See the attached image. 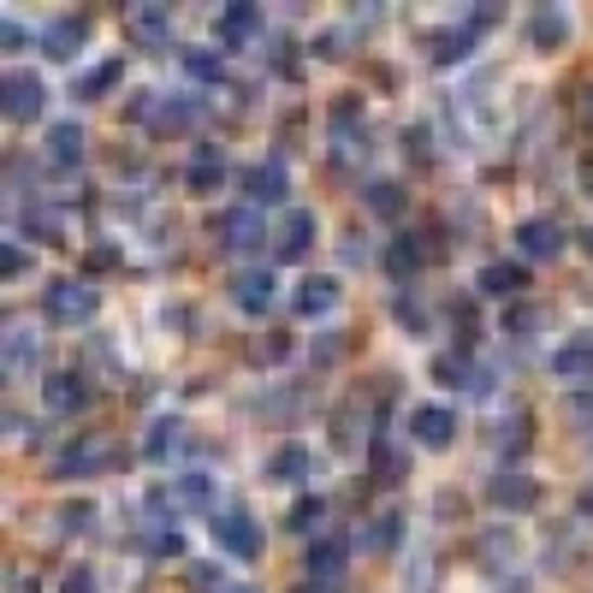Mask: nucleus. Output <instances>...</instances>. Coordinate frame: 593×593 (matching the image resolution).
<instances>
[{
	"instance_id": "nucleus-29",
	"label": "nucleus",
	"mask_w": 593,
	"mask_h": 593,
	"mask_svg": "<svg viewBox=\"0 0 593 593\" xmlns=\"http://www.w3.org/2000/svg\"><path fill=\"white\" fill-rule=\"evenodd\" d=\"M184 66H191L196 72V78H220V54H208V48H191V54H184Z\"/></svg>"
},
{
	"instance_id": "nucleus-14",
	"label": "nucleus",
	"mask_w": 593,
	"mask_h": 593,
	"mask_svg": "<svg viewBox=\"0 0 593 593\" xmlns=\"http://www.w3.org/2000/svg\"><path fill=\"white\" fill-rule=\"evenodd\" d=\"M48 155H54L60 167L83 160V131H78V119H66V125H54V131H48Z\"/></svg>"
},
{
	"instance_id": "nucleus-9",
	"label": "nucleus",
	"mask_w": 593,
	"mask_h": 593,
	"mask_svg": "<svg viewBox=\"0 0 593 593\" xmlns=\"http://www.w3.org/2000/svg\"><path fill=\"white\" fill-rule=\"evenodd\" d=\"M125 30H131L143 48H155V42H167V36H172V12L167 7H137L131 18H125Z\"/></svg>"
},
{
	"instance_id": "nucleus-18",
	"label": "nucleus",
	"mask_w": 593,
	"mask_h": 593,
	"mask_svg": "<svg viewBox=\"0 0 593 593\" xmlns=\"http://www.w3.org/2000/svg\"><path fill=\"white\" fill-rule=\"evenodd\" d=\"M42 42H48V54H60V60H66V54H72V42H83V18H78V12L54 18V24H48V36H42Z\"/></svg>"
},
{
	"instance_id": "nucleus-4",
	"label": "nucleus",
	"mask_w": 593,
	"mask_h": 593,
	"mask_svg": "<svg viewBox=\"0 0 593 593\" xmlns=\"http://www.w3.org/2000/svg\"><path fill=\"white\" fill-rule=\"evenodd\" d=\"M214 237H220L225 249H249L261 237V214L256 208H232V214H220L214 220Z\"/></svg>"
},
{
	"instance_id": "nucleus-37",
	"label": "nucleus",
	"mask_w": 593,
	"mask_h": 593,
	"mask_svg": "<svg viewBox=\"0 0 593 593\" xmlns=\"http://www.w3.org/2000/svg\"><path fill=\"white\" fill-rule=\"evenodd\" d=\"M66 593H95V582H90V570H78V576H72V582H66Z\"/></svg>"
},
{
	"instance_id": "nucleus-33",
	"label": "nucleus",
	"mask_w": 593,
	"mask_h": 593,
	"mask_svg": "<svg viewBox=\"0 0 593 593\" xmlns=\"http://www.w3.org/2000/svg\"><path fill=\"white\" fill-rule=\"evenodd\" d=\"M172 439H179V427H172V422H160L155 434H149V457H167V451H172Z\"/></svg>"
},
{
	"instance_id": "nucleus-23",
	"label": "nucleus",
	"mask_w": 593,
	"mask_h": 593,
	"mask_svg": "<svg viewBox=\"0 0 593 593\" xmlns=\"http://www.w3.org/2000/svg\"><path fill=\"white\" fill-rule=\"evenodd\" d=\"M249 30H256V7H225V18H220V42H244Z\"/></svg>"
},
{
	"instance_id": "nucleus-41",
	"label": "nucleus",
	"mask_w": 593,
	"mask_h": 593,
	"mask_svg": "<svg viewBox=\"0 0 593 593\" xmlns=\"http://www.w3.org/2000/svg\"><path fill=\"white\" fill-rule=\"evenodd\" d=\"M297 593H314V588H297ZM321 593H333V588H321Z\"/></svg>"
},
{
	"instance_id": "nucleus-35",
	"label": "nucleus",
	"mask_w": 593,
	"mask_h": 593,
	"mask_svg": "<svg viewBox=\"0 0 593 593\" xmlns=\"http://www.w3.org/2000/svg\"><path fill=\"white\" fill-rule=\"evenodd\" d=\"M256 357H261V362H280V357H285V338H261Z\"/></svg>"
},
{
	"instance_id": "nucleus-25",
	"label": "nucleus",
	"mask_w": 593,
	"mask_h": 593,
	"mask_svg": "<svg viewBox=\"0 0 593 593\" xmlns=\"http://www.w3.org/2000/svg\"><path fill=\"white\" fill-rule=\"evenodd\" d=\"M24 362H36V338H24L18 326H12V338H7V374L12 381L24 374Z\"/></svg>"
},
{
	"instance_id": "nucleus-20",
	"label": "nucleus",
	"mask_w": 593,
	"mask_h": 593,
	"mask_svg": "<svg viewBox=\"0 0 593 593\" xmlns=\"http://www.w3.org/2000/svg\"><path fill=\"white\" fill-rule=\"evenodd\" d=\"M516 285H523V268H511V261H493V268H481V292H487V297H511Z\"/></svg>"
},
{
	"instance_id": "nucleus-10",
	"label": "nucleus",
	"mask_w": 593,
	"mask_h": 593,
	"mask_svg": "<svg viewBox=\"0 0 593 593\" xmlns=\"http://www.w3.org/2000/svg\"><path fill=\"white\" fill-rule=\"evenodd\" d=\"M516 244H523L528 256H558L564 232H558V220H523L516 225Z\"/></svg>"
},
{
	"instance_id": "nucleus-2",
	"label": "nucleus",
	"mask_w": 593,
	"mask_h": 593,
	"mask_svg": "<svg viewBox=\"0 0 593 593\" xmlns=\"http://www.w3.org/2000/svg\"><path fill=\"white\" fill-rule=\"evenodd\" d=\"M48 314H54V321H90V314H95V292L83 280L48 285Z\"/></svg>"
},
{
	"instance_id": "nucleus-1",
	"label": "nucleus",
	"mask_w": 593,
	"mask_h": 593,
	"mask_svg": "<svg viewBox=\"0 0 593 593\" xmlns=\"http://www.w3.org/2000/svg\"><path fill=\"white\" fill-rule=\"evenodd\" d=\"M214 540H220V552H232V558H256L261 552V534H256V523H249L244 511L214 516Z\"/></svg>"
},
{
	"instance_id": "nucleus-8",
	"label": "nucleus",
	"mask_w": 593,
	"mask_h": 593,
	"mask_svg": "<svg viewBox=\"0 0 593 593\" xmlns=\"http://www.w3.org/2000/svg\"><path fill=\"white\" fill-rule=\"evenodd\" d=\"M552 374H564V381H588V374H593V333L552 350Z\"/></svg>"
},
{
	"instance_id": "nucleus-28",
	"label": "nucleus",
	"mask_w": 593,
	"mask_h": 593,
	"mask_svg": "<svg viewBox=\"0 0 593 593\" xmlns=\"http://www.w3.org/2000/svg\"><path fill=\"white\" fill-rule=\"evenodd\" d=\"M369 208H374V214H398V208H403L398 184H386V179H381V184H369Z\"/></svg>"
},
{
	"instance_id": "nucleus-13",
	"label": "nucleus",
	"mask_w": 593,
	"mask_h": 593,
	"mask_svg": "<svg viewBox=\"0 0 593 593\" xmlns=\"http://www.w3.org/2000/svg\"><path fill=\"white\" fill-rule=\"evenodd\" d=\"M309 469H314L309 446H280V451H273V463H268V475H273V481H302Z\"/></svg>"
},
{
	"instance_id": "nucleus-16",
	"label": "nucleus",
	"mask_w": 593,
	"mask_h": 593,
	"mask_svg": "<svg viewBox=\"0 0 593 593\" xmlns=\"http://www.w3.org/2000/svg\"><path fill=\"white\" fill-rule=\"evenodd\" d=\"M220 179H225L220 149H214V143H202V149H196V160H191V191H214Z\"/></svg>"
},
{
	"instance_id": "nucleus-40",
	"label": "nucleus",
	"mask_w": 593,
	"mask_h": 593,
	"mask_svg": "<svg viewBox=\"0 0 593 593\" xmlns=\"http://www.w3.org/2000/svg\"><path fill=\"white\" fill-rule=\"evenodd\" d=\"M582 511H593V487H588V493H582Z\"/></svg>"
},
{
	"instance_id": "nucleus-26",
	"label": "nucleus",
	"mask_w": 593,
	"mask_h": 593,
	"mask_svg": "<svg viewBox=\"0 0 593 593\" xmlns=\"http://www.w3.org/2000/svg\"><path fill=\"white\" fill-rule=\"evenodd\" d=\"M564 36V12L558 7H540L534 12V42H558Z\"/></svg>"
},
{
	"instance_id": "nucleus-3",
	"label": "nucleus",
	"mask_w": 593,
	"mask_h": 593,
	"mask_svg": "<svg viewBox=\"0 0 593 593\" xmlns=\"http://www.w3.org/2000/svg\"><path fill=\"white\" fill-rule=\"evenodd\" d=\"M345 558H350V540H338V534H321V540H314V546H309V576H314V582H321V588H333L338 576H345Z\"/></svg>"
},
{
	"instance_id": "nucleus-39",
	"label": "nucleus",
	"mask_w": 593,
	"mask_h": 593,
	"mask_svg": "<svg viewBox=\"0 0 593 593\" xmlns=\"http://www.w3.org/2000/svg\"><path fill=\"white\" fill-rule=\"evenodd\" d=\"M582 113H588V125H593V90H588V101H582Z\"/></svg>"
},
{
	"instance_id": "nucleus-6",
	"label": "nucleus",
	"mask_w": 593,
	"mask_h": 593,
	"mask_svg": "<svg viewBox=\"0 0 593 593\" xmlns=\"http://www.w3.org/2000/svg\"><path fill=\"white\" fill-rule=\"evenodd\" d=\"M410 427H415V439H422V446H451V427H457V415H451L446 403H422V410L410 415Z\"/></svg>"
},
{
	"instance_id": "nucleus-17",
	"label": "nucleus",
	"mask_w": 593,
	"mask_h": 593,
	"mask_svg": "<svg viewBox=\"0 0 593 593\" xmlns=\"http://www.w3.org/2000/svg\"><path fill=\"white\" fill-rule=\"evenodd\" d=\"M493 499L504 504V511H528V504H534V481H528V475H499Z\"/></svg>"
},
{
	"instance_id": "nucleus-22",
	"label": "nucleus",
	"mask_w": 593,
	"mask_h": 593,
	"mask_svg": "<svg viewBox=\"0 0 593 593\" xmlns=\"http://www.w3.org/2000/svg\"><path fill=\"white\" fill-rule=\"evenodd\" d=\"M101 457H113V446H107V439H83L78 451H66V463H60V469H66V475H78V469H95Z\"/></svg>"
},
{
	"instance_id": "nucleus-7",
	"label": "nucleus",
	"mask_w": 593,
	"mask_h": 593,
	"mask_svg": "<svg viewBox=\"0 0 593 593\" xmlns=\"http://www.w3.org/2000/svg\"><path fill=\"white\" fill-rule=\"evenodd\" d=\"M232 297H237V309L261 314V309L273 302V273H268V268H249V273H237V280H232Z\"/></svg>"
},
{
	"instance_id": "nucleus-24",
	"label": "nucleus",
	"mask_w": 593,
	"mask_h": 593,
	"mask_svg": "<svg viewBox=\"0 0 593 593\" xmlns=\"http://www.w3.org/2000/svg\"><path fill=\"white\" fill-rule=\"evenodd\" d=\"M427 256H434L427 244H415V237H398V244H392V273H415Z\"/></svg>"
},
{
	"instance_id": "nucleus-11",
	"label": "nucleus",
	"mask_w": 593,
	"mask_h": 593,
	"mask_svg": "<svg viewBox=\"0 0 593 593\" xmlns=\"http://www.w3.org/2000/svg\"><path fill=\"white\" fill-rule=\"evenodd\" d=\"M42 398H48V410H83V403H90V386H83L78 374H48Z\"/></svg>"
},
{
	"instance_id": "nucleus-27",
	"label": "nucleus",
	"mask_w": 593,
	"mask_h": 593,
	"mask_svg": "<svg viewBox=\"0 0 593 593\" xmlns=\"http://www.w3.org/2000/svg\"><path fill=\"white\" fill-rule=\"evenodd\" d=\"M469 42H475L469 30H446V36L434 42V60H463V54H469Z\"/></svg>"
},
{
	"instance_id": "nucleus-32",
	"label": "nucleus",
	"mask_w": 593,
	"mask_h": 593,
	"mask_svg": "<svg viewBox=\"0 0 593 593\" xmlns=\"http://www.w3.org/2000/svg\"><path fill=\"white\" fill-rule=\"evenodd\" d=\"M321 516H326V504H321V499H302L297 511H292V528H314Z\"/></svg>"
},
{
	"instance_id": "nucleus-15",
	"label": "nucleus",
	"mask_w": 593,
	"mask_h": 593,
	"mask_svg": "<svg viewBox=\"0 0 593 593\" xmlns=\"http://www.w3.org/2000/svg\"><path fill=\"white\" fill-rule=\"evenodd\" d=\"M249 196H256V202H280L285 196V160H261V167L249 172Z\"/></svg>"
},
{
	"instance_id": "nucleus-19",
	"label": "nucleus",
	"mask_w": 593,
	"mask_h": 593,
	"mask_svg": "<svg viewBox=\"0 0 593 593\" xmlns=\"http://www.w3.org/2000/svg\"><path fill=\"white\" fill-rule=\"evenodd\" d=\"M338 302V285L333 280H302V292H297V309L302 314H326Z\"/></svg>"
},
{
	"instance_id": "nucleus-21",
	"label": "nucleus",
	"mask_w": 593,
	"mask_h": 593,
	"mask_svg": "<svg viewBox=\"0 0 593 593\" xmlns=\"http://www.w3.org/2000/svg\"><path fill=\"white\" fill-rule=\"evenodd\" d=\"M398 534H403V516L386 511V516H374V528L362 534V546H369V552H392V546H398Z\"/></svg>"
},
{
	"instance_id": "nucleus-31",
	"label": "nucleus",
	"mask_w": 593,
	"mask_h": 593,
	"mask_svg": "<svg viewBox=\"0 0 593 593\" xmlns=\"http://www.w3.org/2000/svg\"><path fill=\"white\" fill-rule=\"evenodd\" d=\"M149 552H160V558H179V552H184L179 528H160V534H149Z\"/></svg>"
},
{
	"instance_id": "nucleus-30",
	"label": "nucleus",
	"mask_w": 593,
	"mask_h": 593,
	"mask_svg": "<svg viewBox=\"0 0 593 593\" xmlns=\"http://www.w3.org/2000/svg\"><path fill=\"white\" fill-rule=\"evenodd\" d=\"M119 72H125V66H119V60H107V66H95V72H90V78H83V90H78V95H95V90H107V83H113V78H119Z\"/></svg>"
},
{
	"instance_id": "nucleus-5",
	"label": "nucleus",
	"mask_w": 593,
	"mask_h": 593,
	"mask_svg": "<svg viewBox=\"0 0 593 593\" xmlns=\"http://www.w3.org/2000/svg\"><path fill=\"white\" fill-rule=\"evenodd\" d=\"M7 113L12 119H36L42 113V78L36 72H12L7 78Z\"/></svg>"
},
{
	"instance_id": "nucleus-36",
	"label": "nucleus",
	"mask_w": 593,
	"mask_h": 593,
	"mask_svg": "<svg viewBox=\"0 0 593 593\" xmlns=\"http://www.w3.org/2000/svg\"><path fill=\"white\" fill-rule=\"evenodd\" d=\"M24 268H30V261H24V249H18V244H7V273H12V280H18Z\"/></svg>"
},
{
	"instance_id": "nucleus-12",
	"label": "nucleus",
	"mask_w": 593,
	"mask_h": 593,
	"mask_svg": "<svg viewBox=\"0 0 593 593\" xmlns=\"http://www.w3.org/2000/svg\"><path fill=\"white\" fill-rule=\"evenodd\" d=\"M309 237H314V214L309 208H292V214H285V225H280V256H302V249H309Z\"/></svg>"
},
{
	"instance_id": "nucleus-38",
	"label": "nucleus",
	"mask_w": 593,
	"mask_h": 593,
	"mask_svg": "<svg viewBox=\"0 0 593 593\" xmlns=\"http://www.w3.org/2000/svg\"><path fill=\"white\" fill-rule=\"evenodd\" d=\"M582 249H588V256H593V225H588V232H582Z\"/></svg>"
},
{
	"instance_id": "nucleus-34",
	"label": "nucleus",
	"mask_w": 593,
	"mask_h": 593,
	"mask_svg": "<svg viewBox=\"0 0 593 593\" xmlns=\"http://www.w3.org/2000/svg\"><path fill=\"white\" fill-rule=\"evenodd\" d=\"M179 499H184V504H202V499H208V481H202V475H184V481H179Z\"/></svg>"
}]
</instances>
